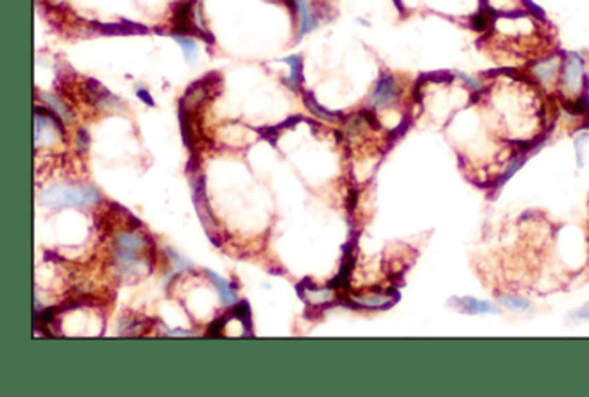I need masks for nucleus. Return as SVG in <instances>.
I'll return each mask as SVG.
<instances>
[{
    "instance_id": "nucleus-16",
    "label": "nucleus",
    "mask_w": 589,
    "mask_h": 397,
    "mask_svg": "<svg viewBox=\"0 0 589 397\" xmlns=\"http://www.w3.org/2000/svg\"><path fill=\"white\" fill-rule=\"evenodd\" d=\"M42 99L46 100L47 104H49L50 109H52L54 113H56L57 116H59L61 119L64 121V123H71V121L75 119V116H73V113H71V109L66 106V104L63 102V100L59 99V97L52 95V93H42Z\"/></svg>"
},
{
    "instance_id": "nucleus-2",
    "label": "nucleus",
    "mask_w": 589,
    "mask_h": 397,
    "mask_svg": "<svg viewBox=\"0 0 589 397\" xmlns=\"http://www.w3.org/2000/svg\"><path fill=\"white\" fill-rule=\"evenodd\" d=\"M101 200V193L94 185H56L42 193L40 202L49 207L92 206Z\"/></svg>"
},
{
    "instance_id": "nucleus-17",
    "label": "nucleus",
    "mask_w": 589,
    "mask_h": 397,
    "mask_svg": "<svg viewBox=\"0 0 589 397\" xmlns=\"http://www.w3.org/2000/svg\"><path fill=\"white\" fill-rule=\"evenodd\" d=\"M499 302L503 304V306H506L508 309L516 311V313H530V311L534 309L532 302L527 299H523V297L519 296H510V293H501V296L498 297Z\"/></svg>"
},
{
    "instance_id": "nucleus-1",
    "label": "nucleus",
    "mask_w": 589,
    "mask_h": 397,
    "mask_svg": "<svg viewBox=\"0 0 589 397\" xmlns=\"http://www.w3.org/2000/svg\"><path fill=\"white\" fill-rule=\"evenodd\" d=\"M154 242L146 235L123 231L113 240V259L122 276L137 275L140 271L149 275L154 268Z\"/></svg>"
},
{
    "instance_id": "nucleus-13",
    "label": "nucleus",
    "mask_w": 589,
    "mask_h": 397,
    "mask_svg": "<svg viewBox=\"0 0 589 397\" xmlns=\"http://www.w3.org/2000/svg\"><path fill=\"white\" fill-rule=\"evenodd\" d=\"M296 7H298L299 14V38H301L311 30H315L318 23H316L315 16H313L308 0H296Z\"/></svg>"
},
{
    "instance_id": "nucleus-4",
    "label": "nucleus",
    "mask_w": 589,
    "mask_h": 397,
    "mask_svg": "<svg viewBox=\"0 0 589 397\" xmlns=\"http://www.w3.org/2000/svg\"><path fill=\"white\" fill-rule=\"evenodd\" d=\"M192 197H194L195 209H197L199 217H201V223L204 226L206 233H208L209 240L215 245H220L218 238H216V220L213 216L211 209H209L208 197H206V180L204 176H194V182H192Z\"/></svg>"
},
{
    "instance_id": "nucleus-26",
    "label": "nucleus",
    "mask_w": 589,
    "mask_h": 397,
    "mask_svg": "<svg viewBox=\"0 0 589 397\" xmlns=\"http://www.w3.org/2000/svg\"><path fill=\"white\" fill-rule=\"evenodd\" d=\"M229 320V318H223V316H220V318H216L215 321H213L211 325H209V328H208V337H211V338H218V337H222V330H223V327H225V321Z\"/></svg>"
},
{
    "instance_id": "nucleus-18",
    "label": "nucleus",
    "mask_w": 589,
    "mask_h": 397,
    "mask_svg": "<svg viewBox=\"0 0 589 397\" xmlns=\"http://www.w3.org/2000/svg\"><path fill=\"white\" fill-rule=\"evenodd\" d=\"M149 321L147 318L140 316V314H125L119 321V335H137L140 333L139 328L142 323Z\"/></svg>"
},
{
    "instance_id": "nucleus-10",
    "label": "nucleus",
    "mask_w": 589,
    "mask_h": 397,
    "mask_svg": "<svg viewBox=\"0 0 589 397\" xmlns=\"http://www.w3.org/2000/svg\"><path fill=\"white\" fill-rule=\"evenodd\" d=\"M451 304H453V306H456L460 311H463V313H468V314H489V313L499 314L501 313V309H499V307L496 306L494 302L474 299V297H461V299H453V302Z\"/></svg>"
},
{
    "instance_id": "nucleus-12",
    "label": "nucleus",
    "mask_w": 589,
    "mask_h": 397,
    "mask_svg": "<svg viewBox=\"0 0 589 397\" xmlns=\"http://www.w3.org/2000/svg\"><path fill=\"white\" fill-rule=\"evenodd\" d=\"M206 276L211 280L213 285H215L216 290H218L220 299H222L223 306H235L237 304V292L233 290V287L230 285V283L226 282L225 278H222V276L216 275L215 271H211V269H208V271H206Z\"/></svg>"
},
{
    "instance_id": "nucleus-5",
    "label": "nucleus",
    "mask_w": 589,
    "mask_h": 397,
    "mask_svg": "<svg viewBox=\"0 0 589 397\" xmlns=\"http://www.w3.org/2000/svg\"><path fill=\"white\" fill-rule=\"evenodd\" d=\"M399 99V86L398 81L392 75L385 72L375 83L374 90H371L370 97H368V106L377 107V109H384V107H391L392 104L398 102Z\"/></svg>"
},
{
    "instance_id": "nucleus-32",
    "label": "nucleus",
    "mask_w": 589,
    "mask_h": 397,
    "mask_svg": "<svg viewBox=\"0 0 589 397\" xmlns=\"http://www.w3.org/2000/svg\"><path fill=\"white\" fill-rule=\"evenodd\" d=\"M137 97H139V99H142L144 102L147 104V106H154V99L149 95V92H147V90L137 88Z\"/></svg>"
},
{
    "instance_id": "nucleus-28",
    "label": "nucleus",
    "mask_w": 589,
    "mask_h": 397,
    "mask_svg": "<svg viewBox=\"0 0 589 397\" xmlns=\"http://www.w3.org/2000/svg\"><path fill=\"white\" fill-rule=\"evenodd\" d=\"M77 147H78V151L84 152V154L88 151V147H90V135H88V131L84 130V128H81V130H78Z\"/></svg>"
},
{
    "instance_id": "nucleus-29",
    "label": "nucleus",
    "mask_w": 589,
    "mask_h": 397,
    "mask_svg": "<svg viewBox=\"0 0 589 397\" xmlns=\"http://www.w3.org/2000/svg\"><path fill=\"white\" fill-rule=\"evenodd\" d=\"M163 333L168 335V337H197V333H195V331L182 330V328H173V330H164Z\"/></svg>"
},
{
    "instance_id": "nucleus-7",
    "label": "nucleus",
    "mask_w": 589,
    "mask_h": 397,
    "mask_svg": "<svg viewBox=\"0 0 589 397\" xmlns=\"http://www.w3.org/2000/svg\"><path fill=\"white\" fill-rule=\"evenodd\" d=\"M220 83H222V76H220L218 72H211V75L204 76L202 79L195 81L194 85L189 86V90L185 92V97L182 99V106L185 107L199 106V104L206 100L209 90H211L213 86L220 85Z\"/></svg>"
},
{
    "instance_id": "nucleus-24",
    "label": "nucleus",
    "mask_w": 589,
    "mask_h": 397,
    "mask_svg": "<svg viewBox=\"0 0 589 397\" xmlns=\"http://www.w3.org/2000/svg\"><path fill=\"white\" fill-rule=\"evenodd\" d=\"M588 142H589L588 131H581V133H577L574 137V148H575V155H577L579 166L584 164V147L588 145Z\"/></svg>"
},
{
    "instance_id": "nucleus-8",
    "label": "nucleus",
    "mask_w": 589,
    "mask_h": 397,
    "mask_svg": "<svg viewBox=\"0 0 589 397\" xmlns=\"http://www.w3.org/2000/svg\"><path fill=\"white\" fill-rule=\"evenodd\" d=\"M85 92H87L88 100H90L94 106L101 107V109L111 110L122 107V102H119L118 97H115L111 92H108V90H106L101 83L95 81V79H88V81L85 83Z\"/></svg>"
},
{
    "instance_id": "nucleus-3",
    "label": "nucleus",
    "mask_w": 589,
    "mask_h": 397,
    "mask_svg": "<svg viewBox=\"0 0 589 397\" xmlns=\"http://www.w3.org/2000/svg\"><path fill=\"white\" fill-rule=\"evenodd\" d=\"M586 64H588V61H586L582 52H568L563 64H561L560 79H558V86L563 90V93L570 97L581 95L586 83Z\"/></svg>"
},
{
    "instance_id": "nucleus-11",
    "label": "nucleus",
    "mask_w": 589,
    "mask_h": 397,
    "mask_svg": "<svg viewBox=\"0 0 589 397\" xmlns=\"http://www.w3.org/2000/svg\"><path fill=\"white\" fill-rule=\"evenodd\" d=\"M398 299V293H378L375 292L374 296H358L351 297V302H354V306L358 307H368V309H385L391 304H394Z\"/></svg>"
},
{
    "instance_id": "nucleus-9",
    "label": "nucleus",
    "mask_w": 589,
    "mask_h": 397,
    "mask_svg": "<svg viewBox=\"0 0 589 397\" xmlns=\"http://www.w3.org/2000/svg\"><path fill=\"white\" fill-rule=\"evenodd\" d=\"M299 289H305V293H299L309 306L322 307L327 304H332V300L336 299V293L332 289H318L316 285H313L311 280L306 278L299 283Z\"/></svg>"
},
{
    "instance_id": "nucleus-21",
    "label": "nucleus",
    "mask_w": 589,
    "mask_h": 397,
    "mask_svg": "<svg viewBox=\"0 0 589 397\" xmlns=\"http://www.w3.org/2000/svg\"><path fill=\"white\" fill-rule=\"evenodd\" d=\"M191 3H182V6L178 7L177 14H175V28H177V31L187 33V31L191 30Z\"/></svg>"
},
{
    "instance_id": "nucleus-19",
    "label": "nucleus",
    "mask_w": 589,
    "mask_h": 397,
    "mask_svg": "<svg viewBox=\"0 0 589 397\" xmlns=\"http://www.w3.org/2000/svg\"><path fill=\"white\" fill-rule=\"evenodd\" d=\"M284 62H287V64L291 66V75H289V78H285V83H287L291 88L298 90L299 85H301L302 59L299 57V55H289V57L284 59Z\"/></svg>"
},
{
    "instance_id": "nucleus-15",
    "label": "nucleus",
    "mask_w": 589,
    "mask_h": 397,
    "mask_svg": "<svg viewBox=\"0 0 589 397\" xmlns=\"http://www.w3.org/2000/svg\"><path fill=\"white\" fill-rule=\"evenodd\" d=\"M302 100H305L306 107H308V109L311 110L313 114H316V116H318L320 119L339 121L340 117H342V114H340V113H334V110H327L325 107L320 106V104L315 100V97H313L311 92H306L305 95H302Z\"/></svg>"
},
{
    "instance_id": "nucleus-31",
    "label": "nucleus",
    "mask_w": 589,
    "mask_h": 397,
    "mask_svg": "<svg viewBox=\"0 0 589 397\" xmlns=\"http://www.w3.org/2000/svg\"><path fill=\"white\" fill-rule=\"evenodd\" d=\"M461 79H463L465 83H467L468 86H470L472 90H481V79H477V78H472V76H467V75H461Z\"/></svg>"
},
{
    "instance_id": "nucleus-30",
    "label": "nucleus",
    "mask_w": 589,
    "mask_h": 397,
    "mask_svg": "<svg viewBox=\"0 0 589 397\" xmlns=\"http://www.w3.org/2000/svg\"><path fill=\"white\" fill-rule=\"evenodd\" d=\"M572 318H574V320H577V321L589 320V300L584 304V306L579 307L577 311H574V313H572Z\"/></svg>"
},
{
    "instance_id": "nucleus-6",
    "label": "nucleus",
    "mask_w": 589,
    "mask_h": 397,
    "mask_svg": "<svg viewBox=\"0 0 589 397\" xmlns=\"http://www.w3.org/2000/svg\"><path fill=\"white\" fill-rule=\"evenodd\" d=\"M561 64H563V61H561L560 55H550V57L532 64L530 72H532V76L541 83V85L550 88L553 83H557L558 79H560Z\"/></svg>"
},
{
    "instance_id": "nucleus-14",
    "label": "nucleus",
    "mask_w": 589,
    "mask_h": 397,
    "mask_svg": "<svg viewBox=\"0 0 589 397\" xmlns=\"http://www.w3.org/2000/svg\"><path fill=\"white\" fill-rule=\"evenodd\" d=\"M99 31L104 35H133L147 33V28L133 23H116V24H101Z\"/></svg>"
},
{
    "instance_id": "nucleus-20",
    "label": "nucleus",
    "mask_w": 589,
    "mask_h": 397,
    "mask_svg": "<svg viewBox=\"0 0 589 397\" xmlns=\"http://www.w3.org/2000/svg\"><path fill=\"white\" fill-rule=\"evenodd\" d=\"M230 318H237V320L242 323L244 330H246V333L244 335H253V331H251V328H253V321H251V307L247 300H240L239 304H235V309H233L232 316Z\"/></svg>"
},
{
    "instance_id": "nucleus-25",
    "label": "nucleus",
    "mask_w": 589,
    "mask_h": 397,
    "mask_svg": "<svg viewBox=\"0 0 589 397\" xmlns=\"http://www.w3.org/2000/svg\"><path fill=\"white\" fill-rule=\"evenodd\" d=\"M164 251H166L168 255H170V258H171V262H173V264H175V269H177V271L182 273V271H187V269L192 268V262L187 261V259H185L184 255L178 254V252L175 251V249L166 247V249H164Z\"/></svg>"
},
{
    "instance_id": "nucleus-27",
    "label": "nucleus",
    "mask_w": 589,
    "mask_h": 397,
    "mask_svg": "<svg viewBox=\"0 0 589 397\" xmlns=\"http://www.w3.org/2000/svg\"><path fill=\"white\" fill-rule=\"evenodd\" d=\"M523 161H525V157H523V155H520V157H519V155H516V157L513 159V161H510L508 168L505 169V173H503V176H501V183L506 182V180H510V176H512L513 173L516 171V169L522 168Z\"/></svg>"
},
{
    "instance_id": "nucleus-23",
    "label": "nucleus",
    "mask_w": 589,
    "mask_h": 397,
    "mask_svg": "<svg viewBox=\"0 0 589 397\" xmlns=\"http://www.w3.org/2000/svg\"><path fill=\"white\" fill-rule=\"evenodd\" d=\"M489 24H491V14H489V10L485 9L475 14V16L470 19V28L474 31H477V33H482V31L487 30Z\"/></svg>"
},
{
    "instance_id": "nucleus-22",
    "label": "nucleus",
    "mask_w": 589,
    "mask_h": 397,
    "mask_svg": "<svg viewBox=\"0 0 589 397\" xmlns=\"http://www.w3.org/2000/svg\"><path fill=\"white\" fill-rule=\"evenodd\" d=\"M173 38H175V41L180 45L182 50H184L185 59H187L189 62H194L195 59H197V45H195V41L192 40V38L182 37V35H178V33H173Z\"/></svg>"
}]
</instances>
